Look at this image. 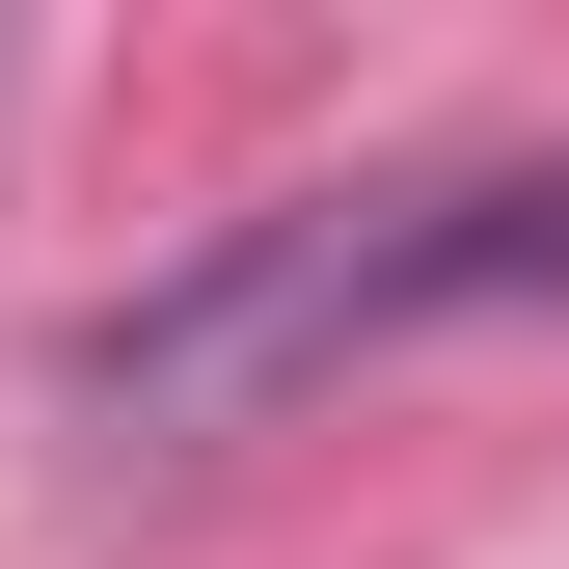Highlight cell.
Segmentation results:
<instances>
[{
    "mask_svg": "<svg viewBox=\"0 0 569 569\" xmlns=\"http://www.w3.org/2000/svg\"><path fill=\"white\" fill-rule=\"evenodd\" d=\"M435 299H569V163H516V190H461Z\"/></svg>",
    "mask_w": 569,
    "mask_h": 569,
    "instance_id": "cell-2",
    "label": "cell"
},
{
    "mask_svg": "<svg viewBox=\"0 0 569 569\" xmlns=\"http://www.w3.org/2000/svg\"><path fill=\"white\" fill-rule=\"evenodd\" d=\"M435 244H461V190H299V218H244L218 271L109 299V326H82V407H109V435H218V407L299 380V352L407 326V299H435Z\"/></svg>",
    "mask_w": 569,
    "mask_h": 569,
    "instance_id": "cell-1",
    "label": "cell"
}]
</instances>
